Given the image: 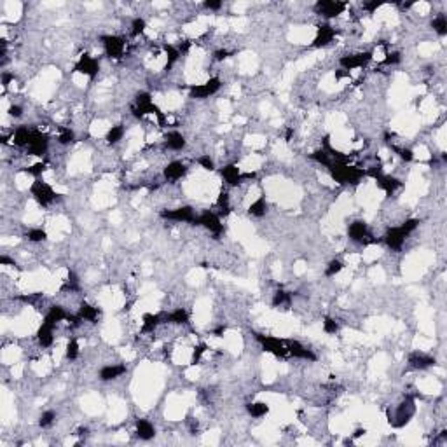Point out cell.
Here are the masks:
<instances>
[{
  "label": "cell",
  "instance_id": "cell-1",
  "mask_svg": "<svg viewBox=\"0 0 447 447\" xmlns=\"http://www.w3.org/2000/svg\"><path fill=\"white\" fill-rule=\"evenodd\" d=\"M328 170H330L332 179L339 184H358L360 179L365 175L363 170L357 168V166L344 164V162H332Z\"/></svg>",
  "mask_w": 447,
  "mask_h": 447
},
{
  "label": "cell",
  "instance_id": "cell-2",
  "mask_svg": "<svg viewBox=\"0 0 447 447\" xmlns=\"http://www.w3.org/2000/svg\"><path fill=\"white\" fill-rule=\"evenodd\" d=\"M253 336H255L257 343L262 346L264 351H267V353H272L274 357H287L289 355V350H287V344L283 343V341H280L278 337H272V336H264V334H257V332H253Z\"/></svg>",
  "mask_w": 447,
  "mask_h": 447
},
{
  "label": "cell",
  "instance_id": "cell-3",
  "mask_svg": "<svg viewBox=\"0 0 447 447\" xmlns=\"http://www.w3.org/2000/svg\"><path fill=\"white\" fill-rule=\"evenodd\" d=\"M30 192H32V196L35 198V201L39 203L40 206H49V204H51L56 199L54 189H52L51 185L47 184V182L39 180V179H37L32 184V187H30Z\"/></svg>",
  "mask_w": 447,
  "mask_h": 447
},
{
  "label": "cell",
  "instance_id": "cell-4",
  "mask_svg": "<svg viewBox=\"0 0 447 447\" xmlns=\"http://www.w3.org/2000/svg\"><path fill=\"white\" fill-rule=\"evenodd\" d=\"M101 45H103V51L108 58L119 60L123 58L124 49H126V40L123 37L117 35H103L101 37Z\"/></svg>",
  "mask_w": 447,
  "mask_h": 447
},
{
  "label": "cell",
  "instance_id": "cell-5",
  "mask_svg": "<svg viewBox=\"0 0 447 447\" xmlns=\"http://www.w3.org/2000/svg\"><path fill=\"white\" fill-rule=\"evenodd\" d=\"M346 7H348L346 4L339 2V0H320V2H316L314 9H316V13L320 14V16L332 20V18L341 16V14L346 11Z\"/></svg>",
  "mask_w": 447,
  "mask_h": 447
},
{
  "label": "cell",
  "instance_id": "cell-6",
  "mask_svg": "<svg viewBox=\"0 0 447 447\" xmlns=\"http://www.w3.org/2000/svg\"><path fill=\"white\" fill-rule=\"evenodd\" d=\"M348 236H350L351 241L355 243H362V245H369V243H376V240H370V233L369 227L363 220H355L348 226Z\"/></svg>",
  "mask_w": 447,
  "mask_h": 447
},
{
  "label": "cell",
  "instance_id": "cell-7",
  "mask_svg": "<svg viewBox=\"0 0 447 447\" xmlns=\"http://www.w3.org/2000/svg\"><path fill=\"white\" fill-rule=\"evenodd\" d=\"M222 86V81L218 77H211L208 79L203 84H194L191 86V98H196V100H203V98H208L211 94H215Z\"/></svg>",
  "mask_w": 447,
  "mask_h": 447
},
{
  "label": "cell",
  "instance_id": "cell-8",
  "mask_svg": "<svg viewBox=\"0 0 447 447\" xmlns=\"http://www.w3.org/2000/svg\"><path fill=\"white\" fill-rule=\"evenodd\" d=\"M372 60V52L365 51V52H355V54H346L339 60V65L343 67V70L351 72V70H357V68L365 67L367 63Z\"/></svg>",
  "mask_w": 447,
  "mask_h": 447
},
{
  "label": "cell",
  "instance_id": "cell-9",
  "mask_svg": "<svg viewBox=\"0 0 447 447\" xmlns=\"http://www.w3.org/2000/svg\"><path fill=\"white\" fill-rule=\"evenodd\" d=\"M196 226H201L204 227L206 231H210L211 234H215V236H218V234L224 231V224L220 220V217H218L217 213H213V211H203L201 215H198L196 217Z\"/></svg>",
  "mask_w": 447,
  "mask_h": 447
},
{
  "label": "cell",
  "instance_id": "cell-10",
  "mask_svg": "<svg viewBox=\"0 0 447 447\" xmlns=\"http://www.w3.org/2000/svg\"><path fill=\"white\" fill-rule=\"evenodd\" d=\"M49 147V136L39 130H32V136L28 142V156H42Z\"/></svg>",
  "mask_w": 447,
  "mask_h": 447
},
{
  "label": "cell",
  "instance_id": "cell-11",
  "mask_svg": "<svg viewBox=\"0 0 447 447\" xmlns=\"http://www.w3.org/2000/svg\"><path fill=\"white\" fill-rule=\"evenodd\" d=\"M161 217L166 218V220H173V222H196V217L198 215L194 213L191 206H180L175 208V210H162L161 211Z\"/></svg>",
  "mask_w": 447,
  "mask_h": 447
},
{
  "label": "cell",
  "instance_id": "cell-12",
  "mask_svg": "<svg viewBox=\"0 0 447 447\" xmlns=\"http://www.w3.org/2000/svg\"><path fill=\"white\" fill-rule=\"evenodd\" d=\"M74 72H79V74L88 75L89 79H93L96 77L98 72H100V63H98V60H94L93 56L82 54L81 58H79V62L75 63Z\"/></svg>",
  "mask_w": 447,
  "mask_h": 447
},
{
  "label": "cell",
  "instance_id": "cell-13",
  "mask_svg": "<svg viewBox=\"0 0 447 447\" xmlns=\"http://www.w3.org/2000/svg\"><path fill=\"white\" fill-rule=\"evenodd\" d=\"M407 236L409 234L402 229V226H399V227H392V229L386 231L382 240H384V243L392 250H400L404 246L405 240H407Z\"/></svg>",
  "mask_w": 447,
  "mask_h": 447
},
{
  "label": "cell",
  "instance_id": "cell-14",
  "mask_svg": "<svg viewBox=\"0 0 447 447\" xmlns=\"http://www.w3.org/2000/svg\"><path fill=\"white\" fill-rule=\"evenodd\" d=\"M336 37V28L330 25H321L316 30V37L313 40V47H325L334 40Z\"/></svg>",
  "mask_w": 447,
  "mask_h": 447
},
{
  "label": "cell",
  "instance_id": "cell-15",
  "mask_svg": "<svg viewBox=\"0 0 447 447\" xmlns=\"http://www.w3.org/2000/svg\"><path fill=\"white\" fill-rule=\"evenodd\" d=\"M287 350H289V355H292L294 358H301V360H308V362H316V355L313 353L311 350L301 344L299 341H290L287 344Z\"/></svg>",
  "mask_w": 447,
  "mask_h": 447
},
{
  "label": "cell",
  "instance_id": "cell-16",
  "mask_svg": "<svg viewBox=\"0 0 447 447\" xmlns=\"http://www.w3.org/2000/svg\"><path fill=\"white\" fill-rule=\"evenodd\" d=\"M220 175H222V179L226 180L227 185H238L243 179H250V177H253V175H243V173H241V170L238 168L236 164L224 166V168L220 170Z\"/></svg>",
  "mask_w": 447,
  "mask_h": 447
},
{
  "label": "cell",
  "instance_id": "cell-17",
  "mask_svg": "<svg viewBox=\"0 0 447 447\" xmlns=\"http://www.w3.org/2000/svg\"><path fill=\"white\" fill-rule=\"evenodd\" d=\"M185 173H187V166H185V162L182 161H172L166 164L164 172H162V175H164L166 180L170 182H177L180 180L182 177H185Z\"/></svg>",
  "mask_w": 447,
  "mask_h": 447
},
{
  "label": "cell",
  "instance_id": "cell-18",
  "mask_svg": "<svg viewBox=\"0 0 447 447\" xmlns=\"http://www.w3.org/2000/svg\"><path fill=\"white\" fill-rule=\"evenodd\" d=\"M128 372V367L126 365H119V363H112V365H103L100 369V372H98V376H100L101 381H114L117 379V377L124 376V374Z\"/></svg>",
  "mask_w": 447,
  "mask_h": 447
},
{
  "label": "cell",
  "instance_id": "cell-19",
  "mask_svg": "<svg viewBox=\"0 0 447 447\" xmlns=\"http://www.w3.org/2000/svg\"><path fill=\"white\" fill-rule=\"evenodd\" d=\"M37 341L42 348H51L52 343H54V325L42 321V325L37 330Z\"/></svg>",
  "mask_w": 447,
  "mask_h": 447
},
{
  "label": "cell",
  "instance_id": "cell-20",
  "mask_svg": "<svg viewBox=\"0 0 447 447\" xmlns=\"http://www.w3.org/2000/svg\"><path fill=\"white\" fill-rule=\"evenodd\" d=\"M409 363H411V367H414V369L425 370L428 367L435 365V358L426 353H421V351H414V353L409 357Z\"/></svg>",
  "mask_w": 447,
  "mask_h": 447
},
{
  "label": "cell",
  "instance_id": "cell-21",
  "mask_svg": "<svg viewBox=\"0 0 447 447\" xmlns=\"http://www.w3.org/2000/svg\"><path fill=\"white\" fill-rule=\"evenodd\" d=\"M164 145H166V149L179 152V150L185 149L187 142H185V136L182 135L180 131H170V133L166 135V138H164Z\"/></svg>",
  "mask_w": 447,
  "mask_h": 447
},
{
  "label": "cell",
  "instance_id": "cell-22",
  "mask_svg": "<svg viewBox=\"0 0 447 447\" xmlns=\"http://www.w3.org/2000/svg\"><path fill=\"white\" fill-rule=\"evenodd\" d=\"M68 318V314H67V311L65 309L62 308V306H51V308H49V311L45 313V316H44V321L45 323H49V325H58V323H62V321H65Z\"/></svg>",
  "mask_w": 447,
  "mask_h": 447
},
{
  "label": "cell",
  "instance_id": "cell-23",
  "mask_svg": "<svg viewBox=\"0 0 447 447\" xmlns=\"http://www.w3.org/2000/svg\"><path fill=\"white\" fill-rule=\"evenodd\" d=\"M189 313L184 308H179L175 311L162 314V323H173V325H187L189 323Z\"/></svg>",
  "mask_w": 447,
  "mask_h": 447
},
{
  "label": "cell",
  "instance_id": "cell-24",
  "mask_svg": "<svg viewBox=\"0 0 447 447\" xmlns=\"http://www.w3.org/2000/svg\"><path fill=\"white\" fill-rule=\"evenodd\" d=\"M136 435H138L140 440H150L156 435V428L147 419H138L136 421Z\"/></svg>",
  "mask_w": 447,
  "mask_h": 447
},
{
  "label": "cell",
  "instance_id": "cell-25",
  "mask_svg": "<svg viewBox=\"0 0 447 447\" xmlns=\"http://www.w3.org/2000/svg\"><path fill=\"white\" fill-rule=\"evenodd\" d=\"M162 323V314H152V313H147L143 314V321H142V330L143 332H149L152 334L154 330Z\"/></svg>",
  "mask_w": 447,
  "mask_h": 447
},
{
  "label": "cell",
  "instance_id": "cell-26",
  "mask_svg": "<svg viewBox=\"0 0 447 447\" xmlns=\"http://www.w3.org/2000/svg\"><path fill=\"white\" fill-rule=\"evenodd\" d=\"M77 314H79V318H81L82 321H96L100 311H98L96 306H91V304H88V302H82Z\"/></svg>",
  "mask_w": 447,
  "mask_h": 447
},
{
  "label": "cell",
  "instance_id": "cell-27",
  "mask_svg": "<svg viewBox=\"0 0 447 447\" xmlns=\"http://www.w3.org/2000/svg\"><path fill=\"white\" fill-rule=\"evenodd\" d=\"M30 136H32V130L26 126H20L16 131L13 133V143L18 147H28Z\"/></svg>",
  "mask_w": 447,
  "mask_h": 447
},
{
  "label": "cell",
  "instance_id": "cell-28",
  "mask_svg": "<svg viewBox=\"0 0 447 447\" xmlns=\"http://www.w3.org/2000/svg\"><path fill=\"white\" fill-rule=\"evenodd\" d=\"M246 412L252 416L253 419H260L269 412V405L266 402H252L246 404Z\"/></svg>",
  "mask_w": 447,
  "mask_h": 447
},
{
  "label": "cell",
  "instance_id": "cell-29",
  "mask_svg": "<svg viewBox=\"0 0 447 447\" xmlns=\"http://www.w3.org/2000/svg\"><path fill=\"white\" fill-rule=\"evenodd\" d=\"M124 133H126V130H124L123 124H116V126H110V130L107 131L105 140H107V143H110V145H116V143H119L121 140L124 138Z\"/></svg>",
  "mask_w": 447,
  "mask_h": 447
},
{
  "label": "cell",
  "instance_id": "cell-30",
  "mask_svg": "<svg viewBox=\"0 0 447 447\" xmlns=\"http://www.w3.org/2000/svg\"><path fill=\"white\" fill-rule=\"evenodd\" d=\"M266 211H267V203L264 198L255 199V201L248 206V213L252 215V217H264Z\"/></svg>",
  "mask_w": 447,
  "mask_h": 447
},
{
  "label": "cell",
  "instance_id": "cell-31",
  "mask_svg": "<svg viewBox=\"0 0 447 447\" xmlns=\"http://www.w3.org/2000/svg\"><path fill=\"white\" fill-rule=\"evenodd\" d=\"M431 28H433V32L438 33L440 37L447 35V18L444 16V14H438V16L433 18V21H431Z\"/></svg>",
  "mask_w": 447,
  "mask_h": 447
},
{
  "label": "cell",
  "instance_id": "cell-32",
  "mask_svg": "<svg viewBox=\"0 0 447 447\" xmlns=\"http://www.w3.org/2000/svg\"><path fill=\"white\" fill-rule=\"evenodd\" d=\"M26 240L32 241V243H42V241L47 240V233L42 227H33L26 233Z\"/></svg>",
  "mask_w": 447,
  "mask_h": 447
},
{
  "label": "cell",
  "instance_id": "cell-33",
  "mask_svg": "<svg viewBox=\"0 0 447 447\" xmlns=\"http://www.w3.org/2000/svg\"><path fill=\"white\" fill-rule=\"evenodd\" d=\"M292 302V295L289 294V292L285 290H278L274 294V297H272V306L274 308H282V306H290Z\"/></svg>",
  "mask_w": 447,
  "mask_h": 447
},
{
  "label": "cell",
  "instance_id": "cell-34",
  "mask_svg": "<svg viewBox=\"0 0 447 447\" xmlns=\"http://www.w3.org/2000/svg\"><path fill=\"white\" fill-rule=\"evenodd\" d=\"M164 51H166V58H168V63H166V67L175 65V63L179 62V58L182 56L180 49L175 47V45H164Z\"/></svg>",
  "mask_w": 447,
  "mask_h": 447
},
{
  "label": "cell",
  "instance_id": "cell-35",
  "mask_svg": "<svg viewBox=\"0 0 447 447\" xmlns=\"http://www.w3.org/2000/svg\"><path fill=\"white\" fill-rule=\"evenodd\" d=\"M344 269V262L339 259H334L330 260V262L327 264V267H325V276H328V278H332V276L339 274L341 271Z\"/></svg>",
  "mask_w": 447,
  "mask_h": 447
},
{
  "label": "cell",
  "instance_id": "cell-36",
  "mask_svg": "<svg viewBox=\"0 0 447 447\" xmlns=\"http://www.w3.org/2000/svg\"><path fill=\"white\" fill-rule=\"evenodd\" d=\"M77 357H79V343L77 339H70L65 348V358L74 362V360H77Z\"/></svg>",
  "mask_w": 447,
  "mask_h": 447
},
{
  "label": "cell",
  "instance_id": "cell-37",
  "mask_svg": "<svg viewBox=\"0 0 447 447\" xmlns=\"http://www.w3.org/2000/svg\"><path fill=\"white\" fill-rule=\"evenodd\" d=\"M56 421V412L54 411H44L39 418V426L40 428H49L52 426Z\"/></svg>",
  "mask_w": 447,
  "mask_h": 447
},
{
  "label": "cell",
  "instance_id": "cell-38",
  "mask_svg": "<svg viewBox=\"0 0 447 447\" xmlns=\"http://www.w3.org/2000/svg\"><path fill=\"white\" fill-rule=\"evenodd\" d=\"M74 140H75V133L70 130V128H62V130H60L58 143H62V145H70Z\"/></svg>",
  "mask_w": 447,
  "mask_h": 447
},
{
  "label": "cell",
  "instance_id": "cell-39",
  "mask_svg": "<svg viewBox=\"0 0 447 447\" xmlns=\"http://www.w3.org/2000/svg\"><path fill=\"white\" fill-rule=\"evenodd\" d=\"M145 28H147L145 20H143V18H135L133 23H131V35L133 37L142 35V33L145 32Z\"/></svg>",
  "mask_w": 447,
  "mask_h": 447
},
{
  "label": "cell",
  "instance_id": "cell-40",
  "mask_svg": "<svg viewBox=\"0 0 447 447\" xmlns=\"http://www.w3.org/2000/svg\"><path fill=\"white\" fill-rule=\"evenodd\" d=\"M323 332L325 334H330V336L337 334V332H339V323L330 316L323 318Z\"/></svg>",
  "mask_w": 447,
  "mask_h": 447
},
{
  "label": "cell",
  "instance_id": "cell-41",
  "mask_svg": "<svg viewBox=\"0 0 447 447\" xmlns=\"http://www.w3.org/2000/svg\"><path fill=\"white\" fill-rule=\"evenodd\" d=\"M25 172L28 173V175H32V177H40L45 172V164H44V162H35V164L28 166Z\"/></svg>",
  "mask_w": 447,
  "mask_h": 447
},
{
  "label": "cell",
  "instance_id": "cell-42",
  "mask_svg": "<svg viewBox=\"0 0 447 447\" xmlns=\"http://www.w3.org/2000/svg\"><path fill=\"white\" fill-rule=\"evenodd\" d=\"M229 194H227V191H222L220 194H218V199H217V206L220 208V210H224L227 213L229 211Z\"/></svg>",
  "mask_w": 447,
  "mask_h": 447
},
{
  "label": "cell",
  "instance_id": "cell-43",
  "mask_svg": "<svg viewBox=\"0 0 447 447\" xmlns=\"http://www.w3.org/2000/svg\"><path fill=\"white\" fill-rule=\"evenodd\" d=\"M198 162L203 170H206V172H213L215 170V161L210 156H201L198 159Z\"/></svg>",
  "mask_w": 447,
  "mask_h": 447
},
{
  "label": "cell",
  "instance_id": "cell-44",
  "mask_svg": "<svg viewBox=\"0 0 447 447\" xmlns=\"http://www.w3.org/2000/svg\"><path fill=\"white\" fill-rule=\"evenodd\" d=\"M393 150H395V152L407 162H411L412 159H414V154H412L411 149H404V147H395V145H393Z\"/></svg>",
  "mask_w": 447,
  "mask_h": 447
},
{
  "label": "cell",
  "instance_id": "cell-45",
  "mask_svg": "<svg viewBox=\"0 0 447 447\" xmlns=\"http://www.w3.org/2000/svg\"><path fill=\"white\" fill-rule=\"evenodd\" d=\"M402 62V56H400V52L393 51V52H388L384 58V65H397V63Z\"/></svg>",
  "mask_w": 447,
  "mask_h": 447
},
{
  "label": "cell",
  "instance_id": "cell-46",
  "mask_svg": "<svg viewBox=\"0 0 447 447\" xmlns=\"http://www.w3.org/2000/svg\"><path fill=\"white\" fill-rule=\"evenodd\" d=\"M203 6L206 7L208 11H220L224 4L220 2V0H206V2H204Z\"/></svg>",
  "mask_w": 447,
  "mask_h": 447
},
{
  "label": "cell",
  "instance_id": "cell-47",
  "mask_svg": "<svg viewBox=\"0 0 447 447\" xmlns=\"http://www.w3.org/2000/svg\"><path fill=\"white\" fill-rule=\"evenodd\" d=\"M204 350H206V346H203V344H201V346H198V348H194V353H192V363H198L199 360H201Z\"/></svg>",
  "mask_w": 447,
  "mask_h": 447
},
{
  "label": "cell",
  "instance_id": "cell-48",
  "mask_svg": "<svg viewBox=\"0 0 447 447\" xmlns=\"http://www.w3.org/2000/svg\"><path fill=\"white\" fill-rule=\"evenodd\" d=\"M229 54L231 52L227 51V49H218V51L213 52V58H215V62H224L226 58H229Z\"/></svg>",
  "mask_w": 447,
  "mask_h": 447
},
{
  "label": "cell",
  "instance_id": "cell-49",
  "mask_svg": "<svg viewBox=\"0 0 447 447\" xmlns=\"http://www.w3.org/2000/svg\"><path fill=\"white\" fill-rule=\"evenodd\" d=\"M9 116L14 117V119L21 117L23 116V107H21V105H11V107H9Z\"/></svg>",
  "mask_w": 447,
  "mask_h": 447
},
{
  "label": "cell",
  "instance_id": "cell-50",
  "mask_svg": "<svg viewBox=\"0 0 447 447\" xmlns=\"http://www.w3.org/2000/svg\"><path fill=\"white\" fill-rule=\"evenodd\" d=\"M382 6V2H367V4H363V9L367 11V13H374V11H377L379 9V7Z\"/></svg>",
  "mask_w": 447,
  "mask_h": 447
}]
</instances>
